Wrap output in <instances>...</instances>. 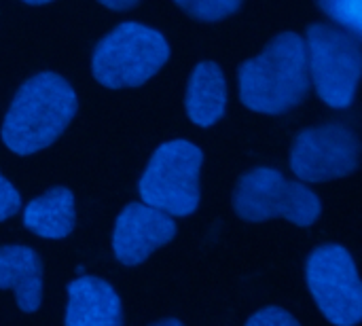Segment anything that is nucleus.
Here are the masks:
<instances>
[{
	"instance_id": "f03ea898",
	"label": "nucleus",
	"mask_w": 362,
	"mask_h": 326,
	"mask_svg": "<svg viewBox=\"0 0 362 326\" xmlns=\"http://www.w3.org/2000/svg\"><path fill=\"white\" fill-rule=\"evenodd\" d=\"M308 85L305 40L293 32L278 36L261 55L240 68V98L255 112L291 110L305 95Z\"/></svg>"
},
{
	"instance_id": "7ed1b4c3",
	"label": "nucleus",
	"mask_w": 362,
	"mask_h": 326,
	"mask_svg": "<svg viewBox=\"0 0 362 326\" xmlns=\"http://www.w3.org/2000/svg\"><path fill=\"white\" fill-rule=\"evenodd\" d=\"M170 57V45L161 32L142 23H121L95 47L91 70L110 87H134L153 78Z\"/></svg>"
},
{
	"instance_id": "6e6552de",
	"label": "nucleus",
	"mask_w": 362,
	"mask_h": 326,
	"mask_svg": "<svg viewBox=\"0 0 362 326\" xmlns=\"http://www.w3.org/2000/svg\"><path fill=\"white\" fill-rule=\"evenodd\" d=\"M358 165L356 134L341 123L303 129L291 151L293 172L308 182L350 176Z\"/></svg>"
},
{
	"instance_id": "423d86ee",
	"label": "nucleus",
	"mask_w": 362,
	"mask_h": 326,
	"mask_svg": "<svg viewBox=\"0 0 362 326\" xmlns=\"http://www.w3.org/2000/svg\"><path fill=\"white\" fill-rule=\"evenodd\" d=\"M308 66L322 102L331 108H348L361 78V47L356 36L333 25L308 30Z\"/></svg>"
},
{
	"instance_id": "f257e3e1",
	"label": "nucleus",
	"mask_w": 362,
	"mask_h": 326,
	"mask_svg": "<svg viewBox=\"0 0 362 326\" xmlns=\"http://www.w3.org/2000/svg\"><path fill=\"white\" fill-rule=\"evenodd\" d=\"M74 112L76 93L70 83L40 72L15 93L2 123V142L17 155L42 151L68 127Z\"/></svg>"
},
{
	"instance_id": "4468645a",
	"label": "nucleus",
	"mask_w": 362,
	"mask_h": 326,
	"mask_svg": "<svg viewBox=\"0 0 362 326\" xmlns=\"http://www.w3.org/2000/svg\"><path fill=\"white\" fill-rule=\"evenodd\" d=\"M182 11L202 19V21H218L231 13H235L242 0H174Z\"/></svg>"
},
{
	"instance_id": "f8f14e48",
	"label": "nucleus",
	"mask_w": 362,
	"mask_h": 326,
	"mask_svg": "<svg viewBox=\"0 0 362 326\" xmlns=\"http://www.w3.org/2000/svg\"><path fill=\"white\" fill-rule=\"evenodd\" d=\"M227 108V85L221 68L212 62L195 66L187 89V115L199 127L214 125Z\"/></svg>"
},
{
	"instance_id": "20e7f679",
	"label": "nucleus",
	"mask_w": 362,
	"mask_h": 326,
	"mask_svg": "<svg viewBox=\"0 0 362 326\" xmlns=\"http://www.w3.org/2000/svg\"><path fill=\"white\" fill-rule=\"evenodd\" d=\"M202 161V149L187 140L161 144L140 178V197L168 214H193L199 208Z\"/></svg>"
},
{
	"instance_id": "dca6fc26",
	"label": "nucleus",
	"mask_w": 362,
	"mask_h": 326,
	"mask_svg": "<svg viewBox=\"0 0 362 326\" xmlns=\"http://www.w3.org/2000/svg\"><path fill=\"white\" fill-rule=\"evenodd\" d=\"M248 325L250 326H297V318L291 316L286 310H280V308H265L261 312H257L255 316L248 318Z\"/></svg>"
},
{
	"instance_id": "ddd939ff",
	"label": "nucleus",
	"mask_w": 362,
	"mask_h": 326,
	"mask_svg": "<svg viewBox=\"0 0 362 326\" xmlns=\"http://www.w3.org/2000/svg\"><path fill=\"white\" fill-rule=\"evenodd\" d=\"M23 223L40 238L62 240L70 235L76 223L72 191L66 187H55L49 193L32 199L23 210Z\"/></svg>"
},
{
	"instance_id": "9b49d317",
	"label": "nucleus",
	"mask_w": 362,
	"mask_h": 326,
	"mask_svg": "<svg viewBox=\"0 0 362 326\" xmlns=\"http://www.w3.org/2000/svg\"><path fill=\"white\" fill-rule=\"evenodd\" d=\"M0 289L15 293L17 305L25 314H34L42 299V265L32 248H0Z\"/></svg>"
},
{
	"instance_id": "f3484780",
	"label": "nucleus",
	"mask_w": 362,
	"mask_h": 326,
	"mask_svg": "<svg viewBox=\"0 0 362 326\" xmlns=\"http://www.w3.org/2000/svg\"><path fill=\"white\" fill-rule=\"evenodd\" d=\"M21 208V197L17 189L0 174V221L11 219Z\"/></svg>"
},
{
	"instance_id": "6ab92c4d",
	"label": "nucleus",
	"mask_w": 362,
	"mask_h": 326,
	"mask_svg": "<svg viewBox=\"0 0 362 326\" xmlns=\"http://www.w3.org/2000/svg\"><path fill=\"white\" fill-rule=\"evenodd\" d=\"M25 4H45V2H51V0H23Z\"/></svg>"
},
{
	"instance_id": "0eeeda50",
	"label": "nucleus",
	"mask_w": 362,
	"mask_h": 326,
	"mask_svg": "<svg viewBox=\"0 0 362 326\" xmlns=\"http://www.w3.org/2000/svg\"><path fill=\"white\" fill-rule=\"evenodd\" d=\"M310 293L322 316L339 326H352L362 316V286L352 255L337 244L314 250L305 265Z\"/></svg>"
},
{
	"instance_id": "1a4fd4ad",
	"label": "nucleus",
	"mask_w": 362,
	"mask_h": 326,
	"mask_svg": "<svg viewBox=\"0 0 362 326\" xmlns=\"http://www.w3.org/2000/svg\"><path fill=\"white\" fill-rule=\"evenodd\" d=\"M176 235L174 221L151 204L127 206L115 223L112 250L123 265H138Z\"/></svg>"
},
{
	"instance_id": "39448f33",
	"label": "nucleus",
	"mask_w": 362,
	"mask_h": 326,
	"mask_svg": "<svg viewBox=\"0 0 362 326\" xmlns=\"http://www.w3.org/2000/svg\"><path fill=\"white\" fill-rule=\"evenodd\" d=\"M238 216L250 223L284 216L299 227H310L320 219L322 204L305 185L284 178L274 168H259L238 182L233 195Z\"/></svg>"
},
{
	"instance_id": "2eb2a0df",
	"label": "nucleus",
	"mask_w": 362,
	"mask_h": 326,
	"mask_svg": "<svg viewBox=\"0 0 362 326\" xmlns=\"http://www.w3.org/2000/svg\"><path fill=\"white\" fill-rule=\"evenodd\" d=\"M318 2L329 17H333L337 23L352 30L354 36L361 34L362 0H318Z\"/></svg>"
},
{
	"instance_id": "9d476101",
	"label": "nucleus",
	"mask_w": 362,
	"mask_h": 326,
	"mask_svg": "<svg viewBox=\"0 0 362 326\" xmlns=\"http://www.w3.org/2000/svg\"><path fill=\"white\" fill-rule=\"evenodd\" d=\"M121 320V299L108 282L98 278H76L68 284L66 325L117 326Z\"/></svg>"
},
{
	"instance_id": "a211bd4d",
	"label": "nucleus",
	"mask_w": 362,
	"mask_h": 326,
	"mask_svg": "<svg viewBox=\"0 0 362 326\" xmlns=\"http://www.w3.org/2000/svg\"><path fill=\"white\" fill-rule=\"evenodd\" d=\"M100 4H104V6H108V8H117V11H121V8H129V6H134V4H138V0H98Z\"/></svg>"
}]
</instances>
